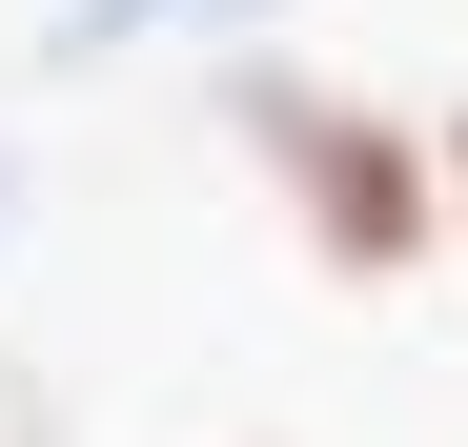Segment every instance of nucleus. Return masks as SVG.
I'll return each mask as SVG.
<instances>
[{
	"label": "nucleus",
	"mask_w": 468,
	"mask_h": 447,
	"mask_svg": "<svg viewBox=\"0 0 468 447\" xmlns=\"http://www.w3.org/2000/svg\"><path fill=\"white\" fill-rule=\"evenodd\" d=\"M224 142H245V183L285 203V244L326 285H428L448 265V122H408L387 82L224 41Z\"/></svg>",
	"instance_id": "nucleus-1"
},
{
	"label": "nucleus",
	"mask_w": 468,
	"mask_h": 447,
	"mask_svg": "<svg viewBox=\"0 0 468 447\" xmlns=\"http://www.w3.org/2000/svg\"><path fill=\"white\" fill-rule=\"evenodd\" d=\"M448 265H468V122H448Z\"/></svg>",
	"instance_id": "nucleus-3"
},
{
	"label": "nucleus",
	"mask_w": 468,
	"mask_h": 447,
	"mask_svg": "<svg viewBox=\"0 0 468 447\" xmlns=\"http://www.w3.org/2000/svg\"><path fill=\"white\" fill-rule=\"evenodd\" d=\"M265 41V0H61V21H41V61H61V82H82V61H143V41Z\"/></svg>",
	"instance_id": "nucleus-2"
}]
</instances>
